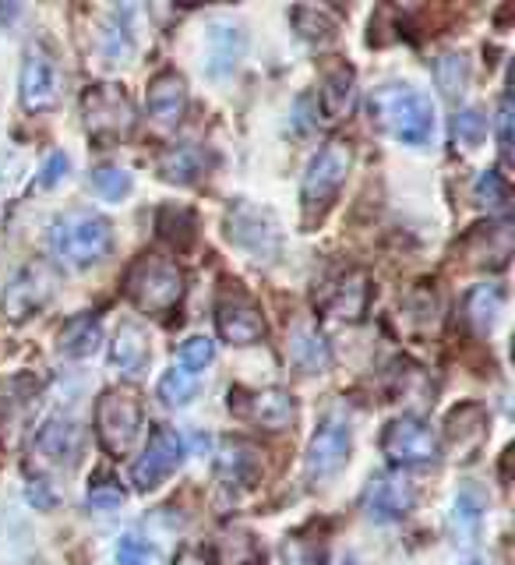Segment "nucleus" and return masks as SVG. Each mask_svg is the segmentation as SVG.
Returning <instances> with one entry per match:
<instances>
[{
	"label": "nucleus",
	"instance_id": "obj_1",
	"mask_svg": "<svg viewBox=\"0 0 515 565\" xmlns=\"http://www.w3.org/2000/svg\"><path fill=\"white\" fill-rule=\"evenodd\" d=\"M375 128L393 135L403 146H431L434 141V103L406 82H385L367 99Z\"/></svg>",
	"mask_w": 515,
	"mask_h": 565
},
{
	"label": "nucleus",
	"instance_id": "obj_2",
	"mask_svg": "<svg viewBox=\"0 0 515 565\" xmlns=\"http://www.w3.org/2000/svg\"><path fill=\"white\" fill-rule=\"evenodd\" d=\"M46 244L64 269H93L114 252V223L93 209H67L53 216Z\"/></svg>",
	"mask_w": 515,
	"mask_h": 565
},
{
	"label": "nucleus",
	"instance_id": "obj_3",
	"mask_svg": "<svg viewBox=\"0 0 515 565\" xmlns=\"http://www.w3.org/2000/svg\"><path fill=\"white\" fill-rule=\"evenodd\" d=\"M124 297L141 315H170L184 300V273L181 265L159 255H141L124 273Z\"/></svg>",
	"mask_w": 515,
	"mask_h": 565
},
{
	"label": "nucleus",
	"instance_id": "obj_4",
	"mask_svg": "<svg viewBox=\"0 0 515 565\" xmlns=\"http://www.w3.org/2000/svg\"><path fill=\"white\" fill-rule=\"evenodd\" d=\"M353 170V146L346 138H332L311 156V163L300 181V205H304V220L314 223L335 205L346 177Z\"/></svg>",
	"mask_w": 515,
	"mask_h": 565
},
{
	"label": "nucleus",
	"instance_id": "obj_5",
	"mask_svg": "<svg viewBox=\"0 0 515 565\" xmlns=\"http://www.w3.org/2000/svg\"><path fill=\"white\" fill-rule=\"evenodd\" d=\"M141 399L131 388H106L96 399V438L110 456H128L141 435Z\"/></svg>",
	"mask_w": 515,
	"mask_h": 565
},
{
	"label": "nucleus",
	"instance_id": "obj_6",
	"mask_svg": "<svg viewBox=\"0 0 515 565\" xmlns=\"http://www.w3.org/2000/svg\"><path fill=\"white\" fill-rule=\"evenodd\" d=\"M382 452L396 470L434 467L441 459V438L428 420L417 414L393 417L382 431Z\"/></svg>",
	"mask_w": 515,
	"mask_h": 565
},
{
	"label": "nucleus",
	"instance_id": "obj_7",
	"mask_svg": "<svg viewBox=\"0 0 515 565\" xmlns=\"http://www.w3.org/2000/svg\"><path fill=\"white\" fill-rule=\"evenodd\" d=\"M82 114H85V128L93 135V141H120V138H128L138 124L131 96L114 82L88 85L82 96Z\"/></svg>",
	"mask_w": 515,
	"mask_h": 565
},
{
	"label": "nucleus",
	"instance_id": "obj_8",
	"mask_svg": "<svg viewBox=\"0 0 515 565\" xmlns=\"http://www.w3.org/2000/svg\"><path fill=\"white\" fill-rule=\"evenodd\" d=\"M350 452H353V431H350V420L340 411H329L308 441V452H304V473L311 484H325L332 481L350 463Z\"/></svg>",
	"mask_w": 515,
	"mask_h": 565
},
{
	"label": "nucleus",
	"instance_id": "obj_9",
	"mask_svg": "<svg viewBox=\"0 0 515 565\" xmlns=\"http://www.w3.org/2000/svg\"><path fill=\"white\" fill-rule=\"evenodd\" d=\"M226 241L247 252L255 262H272L282 247L279 223L269 209L251 205V202H237L226 212Z\"/></svg>",
	"mask_w": 515,
	"mask_h": 565
},
{
	"label": "nucleus",
	"instance_id": "obj_10",
	"mask_svg": "<svg viewBox=\"0 0 515 565\" xmlns=\"http://www.w3.org/2000/svg\"><path fill=\"white\" fill-rule=\"evenodd\" d=\"M18 99L29 114H50L61 103V71L43 46H29L18 71Z\"/></svg>",
	"mask_w": 515,
	"mask_h": 565
},
{
	"label": "nucleus",
	"instance_id": "obj_11",
	"mask_svg": "<svg viewBox=\"0 0 515 565\" xmlns=\"http://www.w3.org/2000/svg\"><path fill=\"white\" fill-rule=\"evenodd\" d=\"M187 456V446H184V435L173 431V428H155L149 446L141 449V456L135 459L131 467V484L138 491H155L159 484L167 481L170 473L181 470Z\"/></svg>",
	"mask_w": 515,
	"mask_h": 565
},
{
	"label": "nucleus",
	"instance_id": "obj_12",
	"mask_svg": "<svg viewBox=\"0 0 515 565\" xmlns=\"http://www.w3.org/2000/svg\"><path fill=\"white\" fill-rule=\"evenodd\" d=\"M414 505H417V488H414L410 477L399 473V470L375 473L361 494L364 516L375 520V523H396L403 516H410Z\"/></svg>",
	"mask_w": 515,
	"mask_h": 565
},
{
	"label": "nucleus",
	"instance_id": "obj_13",
	"mask_svg": "<svg viewBox=\"0 0 515 565\" xmlns=\"http://www.w3.org/2000/svg\"><path fill=\"white\" fill-rule=\"evenodd\" d=\"M229 411L265 431H287L297 420V399L287 388H229Z\"/></svg>",
	"mask_w": 515,
	"mask_h": 565
},
{
	"label": "nucleus",
	"instance_id": "obj_14",
	"mask_svg": "<svg viewBox=\"0 0 515 565\" xmlns=\"http://www.w3.org/2000/svg\"><path fill=\"white\" fill-rule=\"evenodd\" d=\"M515 247V234L508 220H491L473 226L459 244V255L466 258L470 269H505Z\"/></svg>",
	"mask_w": 515,
	"mask_h": 565
},
{
	"label": "nucleus",
	"instance_id": "obj_15",
	"mask_svg": "<svg viewBox=\"0 0 515 565\" xmlns=\"http://www.w3.org/2000/svg\"><path fill=\"white\" fill-rule=\"evenodd\" d=\"M216 329L219 340L229 347H255L265 340V315L244 294H229L216 308Z\"/></svg>",
	"mask_w": 515,
	"mask_h": 565
},
{
	"label": "nucleus",
	"instance_id": "obj_16",
	"mask_svg": "<svg viewBox=\"0 0 515 565\" xmlns=\"http://www.w3.org/2000/svg\"><path fill=\"white\" fill-rule=\"evenodd\" d=\"M244 53H247L244 25L229 22V18H216V22H208V32H205V71H208V78H229L240 67Z\"/></svg>",
	"mask_w": 515,
	"mask_h": 565
},
{
	"label": "nucleus",
	"instance_id": "obj_17",
	"mask_svg": "<svg viewBox=\"0 0 515 565\" xmlns=\"http://www.w3.org/2000/svg\"><path fill=\"white\" fill-rule=\"evenodd\" d=\"M50 294H53L50 273L40 269V265H29V269L18 273L4 287V294H0V311H4L11 322H25L29 315L46 308Z\"/></svg>",
	"mask_w": 515,
	"mask_h": 565
},
{
	"label": "nucleus",
	"instance_id": "obj_18",
	"mask_svg": "<svg viewBox=\"0 0 515 565\" xmlns=\"http://www.w3.org/2000/svg\"><path fill=\"white\" fill-rule=\"evenodd\" d=\"M371 305V279L364 273H343L335 276L318 297V311L340 322H361Z\"/></svg>",
	"mask_w": 515,
	"mask_h": 565
},
{
	"label": "nucleus",
	"instance_id": "obj_19",
	"mask_svg": "<svg viewBox=\"0 0 515 565\" xmlns=\"http://www.w3.org/2000/svg\"><path fill=\"white\" fill-rule=\"evenodd\" d=\"M353 103H357V71L346 61H332L318 85V114L325 117V124H340L350 117Z\"/></svg>",
	"mask_w": 515,
	"mask_h": 565
},
{
	"label": "nucleus",
	"instance_id": "obj_20",
	"mask_svg": "<svg viewBox=\"0 0 515 565\" xmlns=\"http://www.w3.org/2000/svg\"><path fill=\"white\" fill-rule=\"evenodd\" d=\"M487 428H491V417H487V411L481 403H463V406H455V411L449 414L446 438H449V446L455 449L459 463H470V459L484 449Z\"/></svg>",
	"mask_w": 515,
	"mask_h": 565
},
{
	"label": "nucleus",
	"instance_id": "obj_21",
	"mask_svg": "<svg viewBox=\"0 0 515 565\" xmlns=\"http://www.w3.org/2000/svg\"><path fill=\"white\" fill-rule=\"evenodd\" d=\"M187 103L191 96H187V82L181 71H159L149 82V96H146L149 117L155 124H163V128H176V124L184 120Z\"/></svg>",
	"mask_w": 515,
	"mask_h": 565
},
{
	"label": "nucleus",
	"instance_id": "obj_22",
	"mask_svg": "<svg viewBox=\"0 0 515 565\" xmlns=\"http://www.w3.org/2000/svg\"><path fill=\"white\" fill-rule=\"evenodd\" d=\"M135 50H138V35H135V4H120L110 11L99 35V53L106 64L124 67L135 61Z\"/></svg>",
	"mask_w": 515,
	"mask_h": 565
},
{
	"label": "nucleus",
	"instance_id": "obj_23",
	"mask_svg": "<svg viewBox=\"0 0 515 565\" xmlns=\"http://www.w3.org/2000/svg\"><path fill=\"white\" fill-rule=\"evenodd\" d=\"M484 512H487V491L481 484H463L452 502L449 512V534L459 547H470L484 526Z\"/></svg>",
	"mask_w": 515,
	"mask_h": 565
},
{
	"label": "nucleus",
	"instance_id": "obj_24",
	"mask_svg": "<svg viewBox=\"0 0 515 565\" xmlns=\"http://www.w3.org/2000/svg\"><path fill=\"white\" fill-rule=\"evenodd\" d=\"M287 361L293 371H300V375H318V371H325L332 364L329 340L314 326L300 322L287 335Z\"/></svg>",
	"mask_w": 515,
	"mask_h": 565
},
{
	"label": "nucleus",
	"instance_id": "obj_25",
	"mask_svg": "<svg viewBox=\"0 0 515 565\" xmlns=\"http://www.w3.org/2000/svg\"><path fill=\"white\" fill-rule=\"evenodd\" d=\"M208 170V152L194 141H173L155 159V173L167 184H194Z\"/></svg>",
	"mask_w": 515,
	"mask_h": 565
},
{
	"label": "nucleus",
	"instance_id": "obj_26",
	"mask_svg": "<svg viewBox=\"0 0 515 565\" xmlns=\"http://www.w3.org/2000/svg\"><path fill=\"white\" fill-rule=\"evenodd\" d=\"M258 467H261V452L244 438H226L216 452V473L234 488L251 484L258 477Z\"/></svg>",
	"mask_w": 515,
	"mask_h": 565
},
{
	"label": "nucleus",
	"instance_id": "obj_27",
	"mask_svg": "<svg viewBox=\"0 0 515 565\" xmlns=\"http://www.w3.org/2000/svg\"><path fill=\"white\" fill-rule=\"evenodd\" d=\"M35 452L50 463H71L78 456V424L67 417H50L35 431Z\"/></svg>",
	"mask_w": 515,
	"mask_h": 565
},
{
	"label": "nucleus",
	"instance_id": "obj_28",
	"mask_svg": "<svg viewBox=\"0 0 515 565\" xmlns=\"http://www.w3.org/2000/svg\"><path fill=\"white\" fill-rule=\"evenodd\" d=\"M149 361V332L138 322H124L110 343V367L120 375H135Z\"/></svg>",
	"mask_w": 515,
	"mask_h": 565
},
{
	"label": "nucleus",
	"instance_id": "obj_29",
	"mask_svg": "<svg viewBox=\"0 0 515 565\" xmlns=\"http://www.w3.org/2000/svg\"><path fill=\"white\" fill-rule=\"evenodd\" d=\"M502 311H505V294H502V287H487V282H481V287L466 290V297H463V318H466V326L473 332H481V335L494 332Z\"/></svg>",
	"mask_w": 515,
	"mask_h": 565
},
{
	"label": "nucleus",
	"instance_id": "obj_30",
	"mask_svg": "<svg viewBox=\"0 0 515 565\" xmlns=\"http://www.w3.org/2000/svg\"><path fill=\"white\" fill-rule=\"evenodd\" d=\"M103 347V326L96 322L93 315H78L61 329V340L57 350L71 361H82V358H93V353Z\"/></svg>",
	"mask_w": 515,
	"mask_h": 565
},
{
	"label": "nucleus",
	"instance_id": "obj_31",
	"mask_svg": "<svg viewBox=\"0 0 515 565\" xmlns=\"http://www.w3.org/2000/svg\"><path fill=\"white\" fill-rule=\"evenodd\" d=\"M155 234L176 252H187L199 237V216L187 205H163L155 212Z\"/></svg>",
	"mask_w": 515,
	"mask_h": 565
},
{
	"label": "nucleus",
	"instance_id": "obj_32",
	"mask_svg": "<svg viewBox=\"0 0 515 565\" xmlns=\"http://www.w3.org/2000/svg\"><path fill=\"white\" fill-rule=\"evenodd\" d=\"M470 78H473V71H470V61H466V53H441V57L434 61V85H438V93L446 96V99H463L466 96V88H470Z\"/></svg>",
	"mask_w": 515,
	"mask_h": 565
},
{
	"label": "nucleus",
	"instance_id": "obj_33",
	"mask_svg": "<svg viewBox=\"0 0 515 565\" xmlns=\"http://www.w3.org/2000/svg\"><path fill=\"white\" fill-rule=\"evenodd\" d=\"M216 555H219V565H265L261 547L247 530H229L219 541Z\"/></svg>",
	"mask_w": 515,
	"mask_h": 565
},
{
	"label": "nucleus",
	"instance_id": "obj_34",
	"mask_svg": "<svg viewBox=\"0 0 515 565\" xmlns=\"http://www.w3.org/2000/svg\"><path fill=\"white\" fill-rule=\"evenodd\" d=\"M88 184H93V191L99 194V199L106 202H120V199H128L135 181H131V173L117 167V163H99L93 167V173H88Z\"/></svg>",
	"mask_w": 515,
	"mask_h": 565
},
{
	"label": "nucleus",
	"instance_id": "obj_35",
	"mask_svg": "<svg viewBox=\"0 0 515 565\" xmlns=\"http://www.w3.org/2000/svg\"><path fill=\"white\" fill-rule=\"evenodd\" d=\"M155 393H159V399H163L167 406H187L194 399V393H199V375L176 364V367L167 371L163 379H159Z\"/></svg>",
	"mask_w": 515,
	"mask_h": 565
},
{
	"label": "nucleus",
	"instance_id": "obj_36",
	"mask_svg": "<svg viewBox=\"0 0 515 565\" xmlns=\"http://www.w3.org/2000/svg\"><path fill=\"white\" fill-rule=\"evenodd\" d=\"M293 25H297V32L304 35L308 43H329L332 32H335L332 18L325 11L311 8V4H297L293 8Z\"/></svg>",
	"mask_w": 515,
	"mask_h": 565
},
{
	"label": "nucleus",
	"instance_id": "obj_37",
	"mask_svg": "<svg viewBox=\"0 0 515 565\" xmlns=\"http://www.w3.org/2000/svg\"><path fill=\"white\" fill-rule=\"evenodd\" d=\"M85 499H88V505H93V509H120L124 499H128V491H124V484L117 481V477L99 473V477L88 481Z\"/></svg>",
	"mask_w": 515,
	"mask_h": 565
},
{
	"label": "nucleus",
	"instance_id": "obj_38",
	"mask_svg": "<svg viewBox=\"0 0 515 565\" xmlns=\"http://www.w3.org/2000/svg\"><path fill=\"white\" fill-rule=\"evenodd\" d=\"M484 135H487V120L481 110H473V106H466V110H459L452 117V138L459 141V146H466V149L481 146Z\"/></svg>",
	"mask_w": 515,
	"mask_h": 565
},
{
	"label": "nucleus",
	"instance_id": "obj_39",
	"mask_svg": "<svg viewBox=\"0 0 515 565\" xmlns=\"http://www.w3.org/2000/svg\"><path fill=\"white\" fill-rule=\"evenodd\" d=\"M473 194H476V202H481L484 209H505L508 205V184H505V177L498 170H487V173L476 177Z\"/></svg>",
	"mask_w": 515,
	"mask_h": 565
},
{
	"label": "nucleus",
	"instance_id": "obj_40",
	"mask_svg": "<svg viewBox=\"0 0 515 565\" xmlns=\"http://www.w3.org/2000/svg\"><path fill=\"white\" fill-rule=\"evenodd\" d=\"M176 358H181V367L202 371L216 361V343H212L208 335H191V340H184L181 350H176Z\"/></svg>",
	"mask_w": 515,
	"mask_h": 565
},
{
	"label": "nucleus",
	"instance_id": "obj_41",
	"mask_svg": "<svg viewBox=\"0 0 515 565\" xmlns=\"http://www.w3.org/2000/svg\"><path fill=\"white\" fill-rule=\"evenodd\" d=\"M114 558H117V565H152L155 562V547L146 537H138V534H124L117 541Z\"/></svg>",
	"mask_w": 515,
	"mask_h": 565
},
{
	"label": "nucleus",
	"instance_id": "obj_42",
	"mask_svg": "<svg viewBox=\"0 0 515 565\" xmlns=\"http://www.w3.org/2000/svg\"><path fill=\"white\" fill-rule=\"evenodd\" d=\"M494 131H498V149H502V159H512V131H515V106H512V96L505 93L502 103H498V117H494Z\"/></svg>",
	"mask_w": 515,
	"mask_h": 565
},
{
	"label": "nucleus",
	"instance_id": "obj_43",
	"mask_svg": "<svg viewBox=\"0 0 515 565\" xmlns=\"http://www.w3.org/2000/svg\"><path fill=\"white\" fill-rule=\"evenodd\" d=\"M71 170V156L67 152H50V159L40 170V188H57Z\"/></svg>",
	"mask_w": 515,
	"mask_h": 565
},
{
	"label": "nucleus",
	"instance_id": "obj_44",
	"mask_svg": "<svg viewBox=\"0 0 515 565\" xmlns=\"http://www.w3.org/2000/svg\"><path fill=\"white\" fill-rule=\"evenodd\" d=\"M18 14H22V4H0V25H4V22H14Z\"/></svg>",
	"mask_w": 515,
	"mask_h": 565
},
{
	"label": "nucleus",
	"instance_id": "obj_45",
	"mask_svg": "<svg viewBox=\"0 0 515 565\" xmlns=\"http://www.w3.org/2000/svg\"><path fill=\"white\" fill-rule=\"evenodd\" d=\"M463 565H491V562H487V558H481V555H473V558H466Z\"/></svg>",
	"mask_w": 515,
	"mask_h": 565
}]
</instances>
